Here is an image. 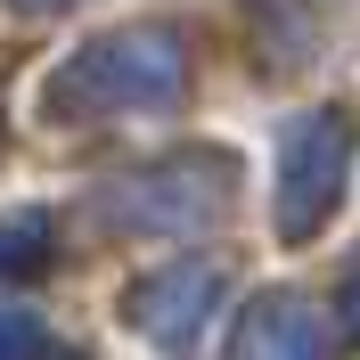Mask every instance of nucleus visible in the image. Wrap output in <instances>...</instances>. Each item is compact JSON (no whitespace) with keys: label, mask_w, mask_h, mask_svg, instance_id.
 <instances>
[{"label":"nucleus","mask_w":360,"mask_h":360,"mask_svg":"<svg viewBox=\"0 0 360 360\" xmlns=\"http://www.w3.org/2000/svg\"><path fill=\"white\" fill-rule=\"evenodd\" d=\"M188 90V41L172 25H115L49 74V115H148Z\"/></svg>","instance_id":"f257e3e1"},{"label":"nucleus","mask_w":360,"mask_h":360,"mask_svg":"<svg viewBox=\"0 0 360 360\" xmlns=\"http://www.w3.org/2000/svg\"><path fill=\"white\" fill-rule=\"evenodd\" d=\"M238 205V156L221 148H188V156L139 164L131 180L107 188V229H131V238H197Z\"/></svg>","instance_id":"f03ea898"},{"label":"nucleus","mask_w":360,"mask_h":360,"mask_svg":"<svg viewBox=\"0 0 360 360\" xmlns=\"http://www.w3.org/2000/svg\"><path fill=\"white\" fill-rule=\"evenodd\" d=\"M352 115L344 107H311L278 123V164H270V205H278V238L303 246L328 229V213L344 205V180H352Z\"/></svg>","instance_id":"7ed1b4c3"},{"label":"nucleus","mask_w":360,"mask_h":360,"mask_svg":"<svg viewBox=\"0 0 360 360\" xmlns=\"http://www.w3.org/2000/svg\"><path fill=\"white\" fill-rule=\"evenodd\" d=\"M213 303H221V262L213 254H180V262L148 270V278H131V295H123V319H131L148 344H164V352H180V344H197V328L213 319Z\"/></svg>","instance_id":"20e7f679"},{"label":"nucleus","mask_w":360,"mask_h":360,"mask_svg":"<svg viewBox=\"0 0 360 360\" xmlns=\"http://www.w3.org/2000/svg\"><path fill=\"white\" fill-rule=\"evenodd\" d=\"M229 360H328V311L295 287L254 295L238 336H229Z\"/></svg>","instance_id":"39448f33"},{"label":"nucleus","mask_w":360,"mask_h":360,"mask_svg":"<svg viewBox=\"0 0 360 360\" xmlns=\"http://www.w3.org/2000/svg\"><path fill=\"white\" fill-rule=\"evenodd\" d=\"M49 238H58V221H49L41 205L0 213V278H33V270L49 262Z\"/></svg>","instance_id":"423d86ee"},{"label":"nucleus","mask_w":360,"mask_h":360,"mask_svg":"<svg viewBox=\"0 0 360 360\" xmlns=\"http://www.w3.org/2000/svg\"><path fill=\"white\" fill-rule=\"evenodd\" d=\"M0 360H58V336L33 311H0Z\"/></svg>","instance_id":"0eeeda50"},{"label":"nucleus","mask_w":360,"mask_h":360,"mask_svg":"<svg viewBox=\"0 0 360 360\" xmlns=\"http://www.w3.org/2000/svg\"><path fill=\"white\" fill-rule=\"evenodd\" d=\"M336 311L352 319V336H360V270H352V278H344V303H336Z\"/></svg>","instance_id":"6e6552de"},{"label":"nucleus","mask_w":360,"mask_h":360,"mask_svg":"<svg viewBox=\"0 0 360 360\" xmlns=\"http://www.w3.org/2000/svg\"><path fill=\"white\" fill-rule=\"evenodd\" d=\"M25 17H49V8H74V0H17Z\"/></svg>","instance_id":"1a4fd4ad"}]
</instances>
